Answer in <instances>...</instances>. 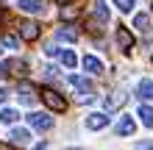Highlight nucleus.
<instances>
[{
    "mask_svg": "<svg viewBox=\"0 0 153 150\" xmlns=\"http://www.w3.org/2000/svg\"><path fill=\"white\" fill-rule=\"evenodd\" d=\"M70 83H73V89L78 92V100H81V103H89V100L95 98L92 81H86V78H81V75H70Z\"/></svg>",
    "mask_w": 153,
    "mask_h": 150,
    "instance_id": "1",
    "label": "nucleus"
},
{
    "mask_svg": "<svg viewBox=\"0 0 153 150\" xmlns=\"http://www.w3.org/2000/svg\"><path fill=\"white\" fill-rule=\"evenodd\" d=\"M42 95V100H45V106H48L50 111H67V100L61 98V92H56V89H42L39 92Z\"/></svg>",
    "mask_w": 153,
    "mask_h": 150,
    "instance_id": "2",
    "label": "nucleus"
},
{
    "mask_svg": "<svg viewBox=\"0 0 153 150\" xmlns=\"http://www.w3.org/2000/svg\"><path fill=\"white\" fill-rule=\"evenodd\" d=\"M0 72L3 75H14V78H22L25 72H28V64H25L22 58H8L0 64Z\"/></svg>",
    "mask_w": 153,
    "mask_h": 150,
    "instance_id": "3",
    "label": "nucleus"
},
{
    "mask_svg": "<svg viewBox=\"0 0 153 150\" xmlns=\"http://www.w3.org/2000/svg\"><path fill=\"white\" fill-rule=\"evenodd\" d=\"M28 125L36 128V131H50L53 128V117H48V114H42V111H33V114H28Z\"/></svg>",
    "mask_w": 153,
    "mask_h": 150,
    "instance_id": "4",
    "label": "nucleus"
},
{
    "mask_svg": "<svg viewBox=\"0 0 153 150\" xmlns=\"http://www.w3.org/2000/svg\"><path fill=\"white\" fill-rule=\"evenodd\" d=\"M39 25L36 22H31V20H25V22H20V36L25 39V42H36L39 39Z\"/></svg>",
    "mask_w": 153,
    "mask_h": 150,
    "instance_id": "5",
    "label": "nucleus"
},
{
    "mask_svg": "<svg viewBox=\"0 0 153 150\" xmlns=\"http://www.w3.org/2000/svg\"><path fill=\"white\" fill-rule=\"evenodd\" d=\"M117 45H120V50L123 53H131V47H134V36H131V31L125 28V25H120V28H117Z\"/></svg>",
    "mask_w": 153,
    "mask_h": 150,
    "instance_id": "6",
    "label": "nucleus"
},
{
    "mask_svg": "<svg viewBox=\"0 0 153 150\" xmlns=\"http://www.w3.org/2000/svg\"><path fill=\"white\" fill-rule=\"evenodd\" d=\"M125 100H128V95H125V92H111L109 98H106V111H117V109H123Z\"/></svg>",
    "mask_w": 153,
    "mask_h": 150,
    "instance_id": "7",
    "label": "nucleus"
},
{
    "mask_svg": "<svg viewBox=\"0 0 153 150\" xmlns=\"http://www.w3.org/2000/svg\"><path fill=\"white\" fill-rule=\"evenodd\" d=\"M106 125H109V117L100 114V111H95V114H89V117H86V128H89V131H100V128H106Z\"/></svg>",
    "mask_w": 153,
    "mask_h": 150,
    "instance_id": "8",
    "label": "nucleus"
},
{
    "mask_svg": "<svg viewBox=\"0 0 153 150\" xmlns=\"http://www.w3.org/2000/svg\"><path fill=\"white\" fill-rule=\"evenodd\" d=\"M117 136H134V131H137V122H134L131 117H123L120 122H117Z\"/></svg>",
    "mask_w": 153,
    "mask_h": 150,
    "instance_id": "9",
    "label": "nucleus"
},
{
    "mask_svg": "<svg viewBox=\"0 0 153 150\" xmlns=\"http://www.w3.org/2000/svg\"><path fill=\"white\" fill-rule=\"evenodd\" d=\"M17 95H20V100H22L25 106L36 103V98H39V95H36V89H33L31 83H20V92H17Z\"/></svg>",
    "mask_w": 153,
    "mask_h": 150,
    "instance_id": "10",
    "label": "nucleus"
},
{
    "mask_svg": "<svg viewBox=\"0 0 153 150\" xmlns=\"http://www.w3.org/2000/svg\"><path fill=\"white\" fill-rule=\"evenodd\" d=\"M56 39L59 42H78V31L73 28V25H61V28L56 31Z\"/></svg>",
    "mask_w": 153,
    "mask_h": 150,
    "instance_id": "11",
    "label": "nucleus"
},
{
    "mask_svg": "<svg viewBox=\"0 0 153 150\" xmlns=\"http://www.w3.org/2000/svg\"><path fill=\"white\" fill-rule=\"evenodd\" d=\"M92 14H95V20L109 22V6H106V0H95L92 3Z\"/></svg>",
    "mask_w": 153,
    "mask_h": 150,
    "instance_id": "12",
    "label": "nucleus"
},
{
    "mask_svg": "<svg viewBox=\"0 0 153 150\" xmlns=\"http://www.w3.org/2000/svg\"><path fill=\"white\" fill-rule=\"evenodd\" d=\"M17 6H20L22 11H28V14H39V11H45V3H42V0H20Z\"/></svg>",
    "mask_w": 153,
    "mask_h": 150,
    "instance_id": "13",
    "label": "nucleus"
},
{
    "mask_svg": "<svg viewBox=\"0 0 153 150\" xmlns=\"http://www.w3.org/2000/svg\"><path fill=\"white\" fill-rule=\"evenodd\" d=\"M84 69H86V72H92V75H100L103 72V61L95 58V56H86L84 58Z\"/></svg>",
    "mask_w": 153,
    "mask_h": 150,
    "instance_id": "14",
    "label": "nucleus"
},
{
    "mask_svg": "<svg viewBox=\"0 0 153 150\" xmlns=\"http://www.w3.org/2000/svg\"><path fill=\"white\" fill-rule=\"evenodd\" d=\"M137 95H139L142 100H150V98H153V81H139Z\"/></svg>",
    "mask_w": 153,
    "mask_h": 150,
    "instance_id": "15",
    "label": "nucleus"
},
{
    "mask_svg": "<svg viewBox=\"0 0 153 150\" xmlns=\"http://www.w3.org/2000/svg\"><path fill=\"white\" fill-rule=\"evenodd\" d=\"M134 28L142 31V33H148L150 31V17L148 14H137V17H134Z\"/></svg>",
    "mask_w": 153,
    "mask_h": 150,
    "instance_id": "16",
    "label": "nucleus"
},
{
    "mask_svg": "<svg viewBox=\"0 0 153 150\" xmlns=\"http://www.w3.org/2000/svg\"><path fill=\"white\" fill-rule=\"evenodd\" d=\"M139 120H142V125L153 128V106H139Z\"/></svg>",
    "mask_w": 153,
    "mask_h": 150,
    "instance_id": "17",
    "label": "nucleus"
},
{
    "mask_svg": "<svg viewBox=\"0 0 153 150\" xmlns=\"http://www.w3.org/2000/svg\"><path fill=\"white\" fill-rule=\"evenodd\" d=\"M11 139H14L17 145H28V142H31V134H28L25 128H14V131H11Z\"/></svg>",
    "mask_w": 153,
    "mask_h": 150,
    "instance_id": "18",
    "label": "nucleus"
},
{
    "mask_svg": "<svg viewBox=\"0 0 153 150\" xmlns=\"http://www.w3.org/2000/svg\"><path fill=\"white\" fill-rule=\"evenodd\" d=\"M17 120H20V114H17L14 109H3L0 111V122H6V125H14Z\"/></svg>",
    "mask_w": 153,
    "mask_h": 150,
    "instance_id": "19",
    "label": "nucleus"
},
{
    "mask_svg": "<svg viewBox=\"0 0 153 150\" xmlns=\"http://www.w3.org/2000/svg\"><path fill=\"white\" fill-rule=\"evenodd\" d=\"M61 64H64L67 69H73V67L78 64V58H75V53H73V50H61Z\"/></svg>",
    "mask_w": 153,
    "mask_h": 150,
    "instance_id": "20",
    "label": "nucleus"
},
{
    "mask_svg": "<svg viewBox=\"0 0 153 150\" xmlns=\"http://www.w3.org/2000/svg\"><path fill=\"white\" fill-rule=\"evenodd\" d=\"M75 17H78V6H73V3L61 6V20H75Z\"/></svg>",
    "mask_w": 153,
    "mask_h": 150,
    "instance_id": "21",
    "label": "nucleus"
},
{
    "mask_svg": "<svg viewBox=\"0 0 153 150\" xmlns=\"http://www.w3.org/2000/svg\"><path fill=\"white\" fill-rule=\"evenodd\" d=\"M114 6H117V8H120V11H123V14H128V11H131V8H134V6H137V0H114Z\"/></svg>",
    "mask_w": 153,
    "mask_h": 150,
    "instance_id": "22",
    "label": "nucleus"
},
{
    "mask_svg": "<svg viewBox=\"0 0 153 150\" xmlns=\"http://www.w3.org/2000/svg\"><path fill=\"white\" fill-rule=\"evenodd\" d=\"M3 45H6V47H17V36L6 33V36H3Z\"/></svg>",
    "mask_w": 153,
    "mask_h": 150,
    "instance_id": "23",
    "label": "nucleus"
},
{
    "mask_svg": "<svg viewBox=\"0 0 153 150\" xmlns=\"http://www.w3.org/2000/svg\"><path fill=\"white\" fill-rule=\"evenodd\" d=\"M45 53H48V56H61V50H59L56 45H48V47H45Z\"/></svg>",
    "mask_w": 153,
    "mask_h": 150,
    "instance_id": "24",
    "label": "nucleus"
},
{
    "mask_svg": "<svg viewBox=\"0 0 153 150\" xmlns=\"http://www.w3.org/2000/svg\"><path fill=\"white\" fill-rule=\"evenodd\" d=\"M137 150H153V142H139Z\"/></svg>",
    "mask_w": 153,
    "mask_h": 150,
    "instance_id": "25",
    "label": "nucleus"
},
{
    "mask_svg": "<svg viewBox=\"0 0 153 150\" xmlns=\"http://www.w3.org/2000/svg\"><path fill=\"white\" fill-rule=\"evenodd\" d=\"M6 98H8V92H6V86H0V103H3Z\"/></svg>",
    "mask_w": 153,
    "mask_h": 150,
    "instance_id": "26",
    "label": "nucleus"
},
{
    "mask_svg": "<svg viewBox=\"0 0 153 150\" xmlns=\"http://www.w3.org/2000/svg\"><path fill=\"white\" fill-rule=\"evenodd\" d=\"M0 150H17V147H11V145H6V142H0Z\"/></svg>",
    "mask_w": 153,
    "mask_h": 150,
    "instance_id": "27",
    "label": "nucleus"
},
{
    "mask_svg": "<svg viewBox=\"0 0 153 150\" xmlns=\"http://www.w3.org/2000/svg\"><path fill=\"white\" fill-rule=\"evenodd\" d=\"M33 150H48V142H39L36 147H33Z\"/></svg>",
    "mask_w": 153,
    "mask_h": 150,
    "instance_id": "28",
    "label": "nucleus"
},
{
    "mask_svg": "<svg viewBox=\"0 0 153 150\" xmlns=\"http://www.w3.org/2000/svg\"><path fill=\"white\" fill-rule=\"evenodd\" d=\"M59 6H67V3H75V0H56Z\"/></svg>",
    "mask_w": 153,
    "mask_h": 150,
    "instance_id": "29",
    "label": "nucleus"
},
{
    "mask_svg": "<svg viewBox=\"0 0 153 150\" xmlns=\"http://www.w3.org/2000/svg\"><path fill=\"white\" fill-rule=\"evenodd\" d=\"M0 17H3V14H0Z\"/></svg>",
    "mask_w": 153,
    "mask_h": 150,
    "instance_id": "30",
    "label": "nucleus"
}]
</instances>
